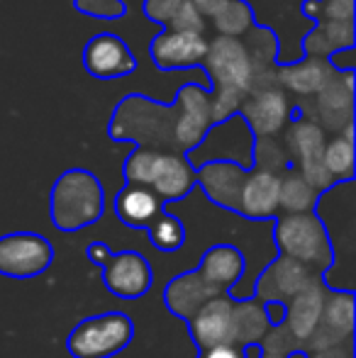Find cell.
Returning <instances> with one entry per match:
<instances>
[{
	"instance_id": "2e32d148",
	"label": "cell",
	"mask_w": 356,
	"mask_h": 358,
	"mask_svg": "<svg viewBox=\"0 0 356 358\" xmlns=\"http://www.w3.org/2000/svg\"><path fill=\"white\" fill-rule=\"evenodd\" d=\"M278 190L280 176L264 169H247L239 185L237 213L249 222H273L278 217Z\"/></svg>"
},
{
	"instance_id": "83f0119b",
	"label": "cell",
	"mask_w": 356,
	"mask_h": 358,
	"mask_svg": "<svg viewBox=\"0 0 356 358\" xmlns=\"http://www.w3.org/2000/svg\"><path fill=\"white\" fill-rule=\"evenodd\" d=\"M257 24L254 17V8L249 0H229L222 10L213 17V27L218 29V34L222 37H242L244 32Z\"/></svg>"
},
{
	"instance_id": "9c48e42d",
	"label": "cell",
	"mask_w": 356,
	"mask_h": 358,
	"mask_svg": "<svg viewBox=\"0 0 356 358\" xmlns=\"http://www.w3.org/2000/svg\"><path fill=\"white\" fill-rule=\"evenodd\" d=\"M54 264V246L37 231H10L0 236V275L29 280Z\"/></svg>"
},
{
	"instance_id": "e575fe53",
	"label": "cell",
	"mask_w": 356,
	"mask_h": 358,
	"mask_svg": "<svg viewBox=\"0 0 356 358\" xmlns=\"http://www.w3.org/2000/svg\"><path fill=\"white\" fill-rule=\"evenodd\" d=\"M264 312L271 327H280L285 322V305L280 302H264Z\"/></svg>"
},
{
	"instance_id": "d6986e66",
	"label": "cell",
	"mask_w": 356,
	"mask_h": 358,
	"mask_svg": "<svg viewBox=\"0 0 356 358\" xmlns=\"http://www.w3.org/2000/svg\"><path fill=\"white\" fill-rule=\"evenodd\" d=\"M220 295H227V292H222L215 283H210L198 268H193L188 273L176 275L166 285V290H164V305H166V310L173 317L190 322L205 302L215 300Z\"/></svg>"
},
{
	"instance_id": "4316f807",
	"label": "cell",
	"mask_w": 356,
	"mask_h": 358,
	"mask_svg": "<svg viewBox=\"0 0 356 358\" xmlns=\"http://www.w3.org/2000/svg\"><path fill=\"white\" fill-rule=\"evenodd\" d=\"M322 164L334 183L354 180V124H347L334 139L325 144Z\"/></svg>"
},
{
	"instance_id": "30bf717a",
	"label": "cell",
	"mask_w": 356,
	"mask_h": 358,
	"mask_svg": "<svg viewBox=\"0 0 356 358\" xmlns=\"http://www.w3.org/2000/svg\"><path fill=\"white\" fill-rule=\"evenodd\" d=\"M318 280H322L313 268L303 266L300 261H293L288 256H276L269 266H264V271L254 280L252 297L262 302H280L288 305L295 295H300L303 290H308L310 285H315Z\"/></svg>"
},
{
	"instance_id": "5bb4252c",
	"label": "cell",
	"mask_w": 356,
	"mask_h": 358,
	"mask_svg": "<svg viewBox=\"0 0 356 358\" xmlns=\"http://www.w3.org/2000/svg\"><path fill=\"white\" fill-rule=\"evenodd\" d=\"M154 271L149 261L137 251H120L113 254L103 266V285L110 295L122 300H139L152 290Z\"/></svg>"
},
{
	"instance_id": "4dcf8cb0",
	"label": "cell",
	"mask_w": 356,
	"mask_h": 358,
	"mask_svg": "<svg viewBox=\"0 0 356 358\" xmlns=\"http://www.w3.org/2000/svg\"><path fill=\"white\" fill-rule=\"evenodd\" d=\"M262 349H264L262 358H285L290 351L300 349V346L290 336V331L285 329V324H280V327H271L269 334L262 339Z\"/></svg>"
},
{
	"instance_id": "d6a6232c",
	"label": "cell",
	"mask_w": 356,
	"mask_h": 358,
	"mask_svg": "<svg viewBox=\"0 0 356 358\" xmlns=\"http://www.w3.org/2000/svg\"><path fill=\"white\" fill-rule=\"evenodd\" d=\"M198 358H244V356H242V351H239L237 346L220 344V346H213V349L198 351Z\"/></svg>"
},
{
	"instance_id": "44dd1931",
	"label": "cell",
	"mask_w": 356,
	"mask_h": 358,
	"mask_svg": "<svg viewBox=\"0 0 356 358\" xmlns=\"http://www.w3.org/2000/svg\"><path fill=\"white\" fill-rule=\"evenodd\" d=\"M164 200L144 185L124 183L115 195V215L132 229H149L164 213Z\"/></svg>"
},
{
	"instance_id": "ac0fdd59",
	"label": "cell",
	"mask_w": 356,
	"mask_h": 358,
	"mask_svg": "<svg viewBox=\"0 0 356 358\" xmlns=\"http://www.w3.org/2000/svg\"><path fill=\"white\" fill-rule=\"evenodd\" d=\"M315 98V124L334 134L354 124V71H337Z\"/></svg>"
},
{
	"instance_id": "ffe728a7",
	"label": "cell",
	"mask_w": 356,
	"mask_h": 358,
	"mask_svg": "<svg viewBox=\"0 0 356 358\" xmlns=\"http://www.w3.org/2000/svg\"><path fill=\"white\" fill-rule=\"evenodd\" d=\"M315 27L303 37V54L300 57L327 59L344 49H354L356 44V27L354 20H327L310 15Z\"/></svg>"
},
{
	"instance_id": "5b68a950",
	"label": "cell",
	"mask_w": 356,
	"mask_h": 358,
	"mask_svg": "<svg viewBox=\"0 0 356 358\" xmlns=\"http://www.w3.org/2000/svg\"><path fill=\"white\" fill-rule=\"evenodd\" d=\"M124 183L144 185L154 190L164 203H178L198 188L195 169L183 154H164V151L134 149L122 166Z\"/></svg>"
},
{
	"instance_id": "836d02e7",
	"label": "cell",
	"mask_w": 356,
	"mask_h": 358,
	"mask_svg": "<svg viewBox=\"0 0 356 358\" xmlns=\"http://www.w3.org/2000/svg\"><path fill=\"white\" fill-rule=\"evenodd\" d=\"M229 0H193V5H195V10H198L200 13V17H210L213 20L215 15L220 13V10L225 8V5H227Z\"/></svg>"
},
{
	"instance_id": "e0dca14e",
	"label": "cell",
	"mask_w": 356,
	"mask_h": 358,
	"mask_svg": "<svg viewBox=\"0 0 356 358\" xmlns=\"http://www.w3.org/2000/svg\"><path fill=\"white\" fill-rule=\"evenodd\" d=\"M234 307H237V302L232 297L220 295L205 302L198 310V315L190 322H185L195 349L205 351L220 344L234 346Z\"/></svg>"
},
{
	"instance_id": "6da1fadb",
	"label": "cell",
	"mask_w": 356,
	"mask_h": 358,
	"mask_svg": "<svg viewBox=\"0 0 356 358\" xmlns=\"http://www.w3.org/2000/svg\"><path fill=\"white\" fill-rule=\"evenodd\" d=\"M218 124L208 88L188 80L173 103L164 105L144 93H129L115 105L108 122L113 142H132L134 149L188 154Z\"/></svg>"
},
{
	"instance_id": "ba28073f",
	"label": "cell",
	"mask_w": 356,
	"mask_h": 358,
	"mask_svg": "<svg viewBox=\"0 0 356 358\" xmlns=\"http://www.w3.org/2000/svg\"><path fill=\"white\" fill-rule=\"evenodd\" d=\"M327 144L325 129L320 124H315L313 120H298L290 122L288 134H285V154H288L293 169L313 185L318 193H325L327 188H332L334 180L327 173L322 164V151Z\"/></svg>"
},
{
	"instance_id": "f1b7e54d",
	"label": "cell",
	"mask_w": 356,
	"mask_h": 358,
	"mask_svg": "<svg viewBox=\"0 0 356 358\" xmlns=\"http://www.w3.org/2000/svg\"><path fill=\"white\" fill-rule=\"evenodd\" d=\"M147 234H149V241H152V244L157 246L159 251H166V254H171V251H178L180 246L185 244V227H183V222H180L176 215L166 213V210H164L162 217H159V220L154 222L152 227H149Z\"/></svg>"
},
{
	"instance_id": "4fadbf2b",
	"label": "cell",
	"mask_w": 356,
	"mask_h": 358,
	"mask_svg": "<svg viewBox=\"0 0 356 358\" xmlns=\"http://www.w3.org/2000/svg\"><path fill=\"white\" fill-rule=\"evenodd\" d=\"M208 39L203 32H178L162 29L149 42V57L159 71H188L203 64Z\"/></svg>"
},
{
	"instance_id": "7c38bea8",
	"label": "cell",
	"mask_w": 356,
	"mask_h": 358,
	"mask_svg": "<svg viewBox=\"0 0 356 358\" xmlns=\"http://www.w3.org/2000/svg\"><path fill=\"white\" fill-rule=\"evenodd\" d=\"M83 69L98 80H118L127 78L137 71V59H134L129 44L113 32H100L90 37L83 47Z\"/></svg>"
},
{
	"instance_id": "d4e9b609",
	"label": "cell",
	"mask_w": 356,
	"mask_h": 358,
	"mask_svg": "<svg viewBox=\"0 0 356 358\" xmlns=\"http://www.w3.org/2000/svg\"><path fill=\"white\" fill-rule=\"evenodd\" d=\"M144 17L159 24L162 29H178V32H203L205 20L195 10L193 0H144Z\"/></svg>"
},
{
	"instance_id": "8fae6325",
	"label": "cell",
	"mask_w": 356,
	"mask_h": 358,
	"mask_svg": "<svg viewBox=\"0 0 356 358\" xmlns=\"http://www.w3.org/2000/svg\"><path fill=\"white\" fill-rule=\"evenodd\" d=\"M237 115L244 120L254 139H266L278 134L290 120V103L280 88L271 83L257 85L247 98L242 100Z\"/></svg>"
},
{
	"instance_id": "f546056e",
	"label": "cell",
	"mask_w": 356,
	"mask_h": 358,
	"mask_svg": "<svg viewBox=\"0 0 356 358\" xmlns=\"http://www.w3.org/2000/svg\"><path fill=\"white\" fill-rule=\"evenodd\" d=\"M73 10L81 15H88L93 20L113 22V20L127 17L129 8L124 0H73Z\"/></svg>"
},
{
	"instance_id": "cb8c5ba5",
	"label": "cell",
	"mask_w": 356,
	"mask_h": 358,
	"mask_svg": "<svg viewBox=\"0 0 356 358\" xmlns=\"http://www.w3.org/2000/svg\"><path fill=\"white\" fill-rule=\"evenodd\" d=\"M337 73L327 64V59H315L305 57V62L293 64V62H278L276 64L273 80L283 83L288 90L300 95H318L325 85L329 83V78Z\"/></svg>"
},
{
	"instance_id": "603a6c76",
	"label": "cell",
	"mask_w": 356,
	"mask_h": 358,
	"mask_svg": "<svg viewBox=\"0 0 356 358\" xmlns=\"http://www.w3.org/2000/svg\"><path fill=\"white\" fill-rule=\"evenodd\" d=\"M210 283H215L222 292L232 290L234 285L242 280L244 268H247V259H244L242 249L234 244H215L200 259V266H195Z\"/></svg>"
},
{
	"instance_id": "9a60e30c",
	"label": "cell",
	"mask_w": 356,
	"mask_h": 358,
	"mask_svg": "<svg viewBox=\"0 0 356 358\" xmlns=\"http://www.w3.org/2000/svg\"><path fill=\"white\" fill-rule=\"evenodd\" d=\"M354 339V292H327L318 329L300 349L305 354L325 351Z\"/></svg>"
},
{
	"instance_id": "1f68e13d",
	"label": "cell",
	"mask_w": 356,
	"mask_h": 358,
	"mask_svg": "<svg viewBox=\"0 0 356 358\" xmlns=\"http://www.w3.org/2000/svg\"><path fill=\"white\" fill-rule=\"evenodd\" d=\"M86 256H88L90 264H95V266L103 268V266L110 261V256H113V251H110L108 244H103V241H90L88 249H86Z\"/></svg>"
},
{
	"instance_id": "8992f818",
	"label": "cell",
	"mask_w": 356,
	"mask_h": 358,
	"mask_svg": "<svg viewBox=\"0 0 356 358\" xmlns=\"http://www.w3.org/2000/svg\"><path fill=\"white\" fill-rule=\"evenodd\" d=\"M271 224H273V244L278 254L300 261L322 278L325 271L332 266V249H329L322 222L315 217V213L278 215Z\"/></svg>"
},
{
	"instance_id": "484cf974",
	"label": "cell",
	"mask_w": 356,
	"mask_h": 358,
	"mask_svg": "<svg viewBox=\"0 0 356 358\" xmlns=\"http://www.w3.org/2000/svg\"><path fill=\"white\" fill-rule=\"evenodd\" d=\"M318 190L303 178L295 169L280 173V190H278V215H300L313 213L318 203Z\"/></svg>"
},
{
	"instance_id": "52a82bcc",
	"label": "cell",
	"mask_w": 356,
	"mask_h": 358,
	"mask_svg": "<svg viewBox=\"0 0 356 358\" xmlns=\"http://www.w3.org/2000/svg\"><path fill=\"white\" fill-rule=\"evenodd\" d=\"M134 339V322L127 312H103L81 320L66 336L73 358H113Z\"/></svg>"
},
{
	"instance_id": "7402d4cb",
	"label": "cell",
	"mask_w": 356,
	"mask_h": 358,
	"mask_svg": "<svg viewBox=\"0 0 356 358\" xmlns=\"http://www.w3.org/2000/svg\"><path fill=\"white\" fill-rule=\"evenodd\" d=\"M327 287L322 285V280H318L315 285H310L308 290H303L300 295H295L293 300L285 305V329L290 331L298 346H303L305 341L313 336V331L318 329L320 317H322V307L327 300Z\"/></svg>"
},
{
	"instance_id": "3957f363",
	"label": "cell",
	"mask_w": 356,
	"mask_h": 358,
	"mask_svg": "<svg viewBox=\"0 0 356 358\" xmlns=\"http://www.w3.org/2000/svg\"><path fill=\"white\" fill-rule=\"evenodd\" d=\"M200 66L210 78V100H213L215 120L225 122L237 115L242 100L262 85V76L254 64L252 54L237 37H218L208 39V52Z\"/></svg>"
},
{
	"instance_id": "7a4b0ae2",
	"label": "cell",
	"mask_w": 356,
	"mask_h": 358,
	"mask_svg": "<svg viewBox=\"0 0 356 358\" xmlns=\"http://www.w3.org/2000/svg\"><path fill=\"white\" fill-rule=\"evenodd\" d=\"M322 222L332 249V266L325 271L322 285L329 292H356V188L354 180L334 183L318 195L313 208Z\"/></svg>"
},
{
	"instance_id": "277c9868",
	"label": "cell",
	"mask_w": 356,
	"mask_h": 358,
	"mask_svg": "<svg viewBox=\"0 0 356 358\" xmlns=\"http://www.w3.org/2000/svg\"><path fill=\"white\" fill-rule=\"evenodd\" d=\"M105 213V188L88 169H69L54 180L49 215L59 231H81Z\"/></svg>"
}]
</instances>
